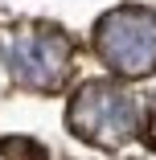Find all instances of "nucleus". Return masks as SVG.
I'll list each match as a JSON object with an SVG mask.
<instances>
[{"instance_id": "2", "label": "nucleus", "mask_w": 156, "mask_h": 160, "mask_svg": "<svg viewBox=\"0 0 156 160\" xmlns=\"http://www.w3.org/2000/svg\"><path fill=\"white\" fill-rule=\"evenodd\" d=\"M4 58H8V70L21 86L58 90L70 74L74 45L49 25H29V29H17L4 41Z\"/></svg>"}, {"instance_id": "3", "label": "nucleus", "mask_w": 156, "mask_h": 160, "mask_svg": "<svg viewBox=\"0 0 156 160\" xmlns=\"http://www.w3.org/2000/svg\"><path fill=\"white\" fill-rule=\"evenodd\" d=\"M140 123L136 103L111 82H86L70 103V127L90 144H123Z\"/></svg>"}, {"instance_id": "4", "label": "nucleus", "mask_w": 156, "mask_h": 160, "mask_svg": "<svg viewBox=\"0 0 156 160\" xmlns=\"http://www.w3.org/2000/svg\"><path fill=\"white\" fill-rule=\"evenodd\" d=\"M4 156H8V160H45V152H41L33 140H8V144H4Z\"/></svg>"}, {"instance_id": "1", "label": "nucleus", "mask_w": 156, "mask_h": 160, "mask_svg": "<svg viewBox=\"0 0 156 160\" xmlns=\"http://www.w3.org/2000/svg\"><path fill=\"white\" fill-rule=\"evenodd\" d=\"M95 45L103 62L123 78H144L156 70V12L152 8H115L99 21Z\"/></svg>"}]
</instances>
